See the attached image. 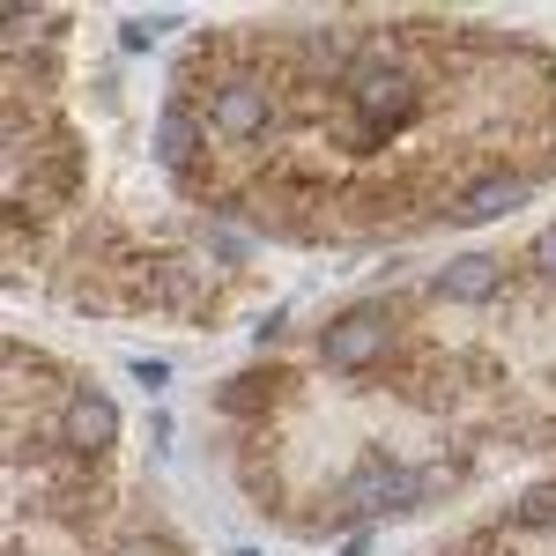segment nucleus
I'll return each mask as SVG.
<instances>
[{"instance_id":"f257e3e1","label":"nucleus","mask_w":556,"mask_h":556,"mask_svg":"<svg viewBox=\"0 0 556 556\" xmlns=\"http://www.w3.org/2000/svg\"><path fill=\"white\" fill-rule=\"evenodd\" d=\"M349 104H356V141L349 149H379L386 134H401L416 119V83L393 60H356L349 67Z\"/></svg>"},{"instance_id":"f03ea898","label":"nucleus","mask_w":556,"mask_h":556,"mask_svg":"<svg viewBox=\"0 0 556 556\" xmlns=\"http://www.w3.org/2000/svg\"><path fill=\"white\" fill-rule=\"evenodd\" d=\"M349 513L356 519H393V513H416V497H424V475L393 468V460H364V468L349 475Z\"/></svg>"},{"instance_id":"7ed1b4c3","label":"nucleus","mask_w":556,"mask_h":556,"mask_svg":"<svg viewBox=\"0 0 556 556\" xmlns=\"http://www.w3.org/2000/svg\"><path fill=\"white\" fill-rule=\"evenodd\" d=\"M208 119L223 141H260V134L275 127V89L260 83V75H230V83L215 89Z\"/></svg>"},{"instance_id":"20e7f679","label":"nucleus","mask_w":556,"mask_h":556,"mask_svg":"<svg viewBox=\"0 0 556 556\" xmlns=\"http://www.w3.org/2000/svg\"><path fill=\"white\" fill-rule=\"evenodd\" d=\"M379 349H386V312L379 304H356V312H342V319L319 334V364H327V371H364Z\"/></svg>"},{"instance_id":"39448f33","label":"nucleus","mask_w":556,"mask_h":556,"mask_svg":"<svg viewBox=\"0 0 556 556\" xmlns=\"http://www.w3.org/2000/svg\"><path fill=\"white\" fill-rule=\"evenodd\" d=\"M112 438H119V408L97 386H75V401H67V445L75 453H104Z\"/></svg>"},{"instance_id":"423d86ee","label":"nucleus","mask_w":556,"mask_h":556,"mask_svg":"<svg viewBox=\"0 0 556 556\" xmlns=\"http://www.w3.org/2000/svg\"><path fill=\"white\" fill-rule=\"evenodd\" d=\"M497 282H505V267L490 253H460L445 275H438V298L445 304H482V298H497Z\"/></svg>"},{"instance_id":"0eeeda50","label":"nucleus","mask_w":556,"mask_h":556,"mask_svg":"<svg viewBox=\"0 0 556 556\" xmlns=\"http://www.w3.org/2000/svg\"><path fill=\"white\" fill-rule=\"evenodd\" d=\"M519 201H527V178L497 172V178H475L468 193L453 201V223H490V215H513Z\"/></svg>"},{"instance_id":"6e6552de","label":"nucleus","mask_w":556,"mask_h":556,"mask_svg":"<svg viewBox=\"0 0 556 556\" xmlns=\"http://www.w3.org/2000/svg\"><path fill=\"white\" fill-rule=\"evenodd\" d=\"M156 164H164V172H186V164H193V112H186V104H172L164 127H156Z\"/></svg>"},{"instance_id":"1a4fd4ad","label":"nucleus","mask_w":556,"mask_h":556,"mask_svg":"<svg viewBox=\"0 0 556 556\" xmlns=\"http://www.w3.org/2000/svg\"><path fill=\"white\" fill-rule=\"evenodd\" d=\"M172 23H178V15H127V23H119V45H127V52H149Z\"/></svg>"},{"instance_id":"9d476101","label":"nucleus","mask_w":556,"mask_h":556,"mask_svg":"<svg viewBox=\"0 0 556 556\" xmlns=\"http://www.w3.org/2000/svg\"><path fill=\"white\" fill-rule=\"evenodd\" d=\"M519 527H534V534H549V527H556V482H542V490L519 497Z\"/></svg>"},{"instance_id":"9b49d317","label":"nucleus","mask_w":556,"mask_h":556,"mask_svg":"<svg viewBox=\"0 0 556 556\" xmlns=\"http://www.w3.org/2000/svg\"><path fill=\"white\" fill-rule=\"evenodd\" d=\"M164 298H172L178 312H193V304H201V290H193V275H186V267H164Z\"/></svg>"},{"instance_id":"f8f14e48","label":"nucleus","mask_w":556,"mask_h":556,"mask_svg":"<svg viewBox=\"0 0 556 556\" xmlns=\"http://www.w3.org/2000/svg\"><path fill=\"white\" fill-rule=\"evenodd\" d=\"M134 379H141V393H164L172 386V364L164 356H134Z\"/></svg>"},{"instance_id":"ddd939ff","label":"nucleus","mask_w":556,"mask_h":556,"mask_svg":"<svg viewBox=\"0 0 556 556\" xmlns=\"http://www.w3.org/2000/svg\"><path fill=\"white\" fill-rule=\"evenodd\" d=\"M282 327H290V312H267V319H253V342H275Z\"/></svg>"},{"instance_id":"4468645a","label":"nucleus","mask_w":556,"mask_h":556,"mask_svg":"<svg viewBox=\"0 0 556 556\" xmlns=\"http://www.w3.org/2000/svg\"><path fill=\"white\" fill-rule=\"evenodd\" d=\"M534 260H542V275H556V223L542 230V245H534Z\"/></svg>"},{"instance_id":"2eb2a0df","label":"nucleus","mask_w":556,"mask_h":556,"mask_svg":"<svg viewBox=\"0 0 556 556\" xmlns=\"http://www.w3.org/2000/svg\"><path fill=\"white\" fill-rule=\"evenodd\" d=\"M119 556H164V549H156V542H134V549H119Z\"/></svg>"}]
</instances>
